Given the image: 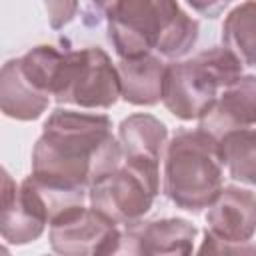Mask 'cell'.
Masks as SVG:
<instances>
[{
	"instance_id": "6da1fadb",
	"label": "cell",
	"mask_w": 256,
	"mask_h": 256,
	"mask_svg": "<svg viewBox=\"0 0 256 256\" xmlns=\"http://www.w3.org/2000/svg\"><path fill=\"white\" fill-rule=\"evenodd\" d=\"M122 154L106 114L58 108L34 144L30 176L58 190L86 194V188L120 166Z\"/></svg>"
},
{
	"instance_id": "7a4b0ae2",
	"label": "cell",
	"mask_w": 256,
	"mask_h": 256,
	"mask_svg": "<svg viewBox=\"0 0 256 256\" xmlns=\"http://www.w3.org/2000/svg\"><path fill=\"white\" fill-rule=\"evenodd\" d=\"M108 40L120 60L156 50L164 58L186 56L198 40V22L172 0H120L102 4Z\"/></svg>"
},
{
	"instance_id": "3957f363",
	"label": "cell",
	"mask_w": 256,
	"mask_h": 256,
	"mask_svg": "<svg viewBox=\"0 0 256 256\" xmlns=\"http://www.w3.org/2000/svg\"><path fill=\"white\" fill-rule=\"evenodd\" d=\"M222 190L218 138L204 130L178 132L166 146L164 194L182 210L208 208Z\"/></svg>"
},
{
	"instance_id": "277c9868",
	"label": "cell",
	"mask_w": 256,
	"mask_h": 256,
	"mask_svg": "<svg viewBox=\"0 0 256 256\" xmlns=\"http://www.w3.org/2000/svg\"><path fill=\"white\" fill-rule=\"evenodd\" d=\"M242 76V62L226 48L212 46L190 60L166 66L162 102L180 120H200L220 96Z\"/></svg>"
},
{
	"instance_id": "5b68a950",
	"label": "cell",
	"mask_w": 256,
	"mask_h": 256,
	"mask_svg": "<svg viewBox=\"0 0 256 256\" xmlns=\"http://www.w3.org/2000/svg\"><path fill=\"white\" fill-rule=\"evenodd\" d=\"M160 166L142 160H124L114 172L90 186V208L114 224L134 226L148 214L160 190Z\"/></svg>"
},
{
	"instance_id": "8992f818",
	"label": "cell",
	"mask_w": 256,
	"mask_h": 256,
	"mask_svg": "<svg viewBox=\"0 0 256 256\" xmlns=\"http://www.w3.org/2000/svg\"><path fill=\"white\" fill-rule=\"evenodd\" d=\"M120 92L118 70L102 48L64 50V60L54 88L58 104L78 108H112Z\"/></svg>"
},
{
	"instance_id": "52a82bcc",
	"label": "cell",
	"mask_w": 256,
	"mask_h": 256,
	"mask_svg": "<svg viewBox=\"0 0 256 256\" xmlns=\"http://www.w3.org/2000/svg\"><path fill=\"white\" fill-rule=\"evenodd\" d=\"M2 174H4V186H2L0 230L4 242L22 246L38 240L46 224H50V216L40 194L34 190L28 178H24L22 184H16L6 170Z\"/></svg>"
},
{
	"instance_id": "ba28073f",
	"label": "cell",
	"mask_w": 256,
	"mask_h": 256,
	"mask_svg": "<svg viewBox=\"0 0 256 256\" xmlns=\"http://www.w3.org/2000/svg\"><path fill=\"white\" fill-rule=\"evenodd\" d=\"M116 228L94 208L76 206L50 222V248L58 256H96Z\"/></svg>"
},
{
	"instance_id": "9c48e42d",
	"label": "cell",
	"mask_w": 256,
	"mask_h": 256,
	"mask_svg": "<svg viewBox=\"0 0 256 256\" xmlns=\"http://www.w3.org/2000/svg\"><path fill=\"white\" fill-rule=\"evenodd\" d=\"M206 230L232 244L248 242L256 234V194L240 186H224L208 206Z\"/></svg>"
},
{
	"instance_id": "30bf717a",
	"label": "cell",
	"mask_w": 256,
	"mask_h": 256,
	"mask_svg": "<svg viewBox=\"0 0 256 256\" xmlns=\"http://www.w3.org/2000/svg\"><path fill=\"white\" fill-rule=\"evenodd\" d=\"M256 126V76L242 74L222 90L210 110L200 118V130L220 138L232 130Z\"/></svg>"
},
{
	"instance_id": "8fae6325",
	"label": "cell",
	"mask_w": 256,
	"mask_h": 256,
	"mask_svg": "<svg viewBox=\"0 0 256 256\" xmlns=\"http://www.w3.org/2000/svg\"><path fill=\"white\" fill-rule=\"evenodd\" d=\"M120 78V92L128 104L134 106H154L162 100L166 64L154 56L118 60L116 64Z\"/></svg>"
},
{
	"instance_id": "7c38bea8",
	"label": "cell",
	"mask_w": 256,
	"mask_h": 256,
	"mask_svg": "<svg viewBox=\"0 0 256 256\" xmlns=\"http://www.w3.org/2000/svg\"><path fill=\"white\" fill-rule=\"evenodd\" d=\"M50 98L38 92L22 74L18 58L8 60L0 72V108L14 120H36L48 108Z\"/></svg>"
},
{
	"instance_id": "4fadbf2b",
	"label": "cell",
	"mask_w": 256,
	"mask_h": 256,
	"mask_svg": "<svg viewBox=\"0 0 256 256\" xmlns=\"http://www.w3.org/2000/svg\"><path fill=\"white\" fill-rule=\"evenodd\" d=\"M118 138L126 160H142L160 166L168 128L152 114H132L120 122Z\"/></svg>"
},
{
	"instance_id": "5bb4252c",
	"label": "cell",
	"mask_w": 256,
	"mask_h": 256,
	"mask_svg": "<svg viewBox=\"0 0 256 256\" xmlns=\"http://www.w3.org/2000/svg\"><path fill=\"white\" fill-rule=\"evenodd\" d=\"M198 230L184 218H164L142 226L150 256H192Z\"/></svg>"
},
{
	"instance_id": "9a60e30c",
	"label": "cell",
	"mask_w": 256,
	"mask_h": 256,
	"mask_svg": "<svg viewBox=\"0 0 256 256\" xmlns=\"http://www.w3.org/2000/svg\"><path fill=\"white\" fill-rule=\"evenodd\" d=\"M218 154L230 178L256 186V128L232 130L220 136Z\"/></svg>"
},
{
	"instance_id": "2e32d148",
	"label": "cell",
	"mask_w": 256,
	"mask_h": 256,
	"mask_svg": "<svg viewBox=\"0 0 256 256\" xmlns=\"http://www.w3.org/2000/svg\"><path fill=\"white\" fill-rule=\"evenodd\" d=\"M222 42L242 66H256V2H242L228 12Z\"/></svg>"
},
{
	"instance_id": "e0dca14e",
	"label": "cell",
	"mask_w": 256,
	"mask_h": 256,
	"mask_svg": "<svg viewBox=\"0 0 256 256\" xmlns=\"http://www.w3.org/2000/svg\"><path fill=\"white\" fill-rule=\"evenodd\" d=\"M96 256H150V252L142 238V228L134 224L126 228L118 226Z\"/></svg>"
},
{
	"instance_id": "ac0fdd59",
	"label": "cell",
	"mask_w": 256,
	"mask_h": 256,
	"mask_svg": "<svg viewBox=\"0 0 256 256\" xmlns=\"http://www.w3.org/2000/svg\"><path fill=\"white\" fill-rule=\"evenodd\" d=\"M80 6L76 2H48L46 10H48V18H50V26L52 28H62L64 24H68L76 10Z\"/></svg>"
},
{
	"instance_id": "d6986e66",
	"label": "cell",
	"mask_w": 256,
	"mask_h": 256,
	"mask_svg": "<svg viewBox=\"0 0 256 256\" xmlns=\"http://www.w3.org/2000/svg\"><path fill=\"white\" fill-rule=\"evenodd\" d=\"M228 248H230V242H226V240H222V238H218L206 230L204 240H202L196 256H228Z\"/></svg>"
},
{
	"instance_id": "ffe728a7",
	"label": "cell",
	"mask_w": 256,
	"mask_h": 256,
	"mask_svg": "<svg viewBox=\"0 0 256 256\" xmlns=\"http://www.w3.org/2000/svg\"><path fill=\"white\" fill-rule=\"evenodd\" d=\"M228 256H256V244H252V242L232 244V242H230Z\"/></svg>"
}]
</instances>
